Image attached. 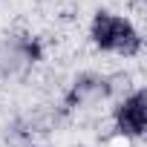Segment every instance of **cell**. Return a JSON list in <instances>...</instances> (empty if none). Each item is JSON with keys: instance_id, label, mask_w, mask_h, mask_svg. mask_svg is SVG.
<instances>
[{"instance_id": "cell-1", "label": "cell", "mask_w": 147, "mask_h": 147, "mask_svg": "<svg viewBox=\"0 0 147 147\" xmlns=\"http://www.w3.org/2000/svg\"><path fill=\"white\" fill-rule=\"evenodd\" d=\"M92 38L98 46L104 49H115V52H124V55H133L138 52V35L136 29L124 20V18H113V15H98L95 23H92Z\"/></svg>"}, {"instance_id": "cell-2", "label": "cell", "mask_w": 147, "mask_h": 147, "mask_svg": "<svg viewBox=\"0 0 147 147\" xmlns=\"http://www.w3.org/2000/svg\"><path fill=\"white\" fill-rule=\"evenodd\" d=\"M147 124V107H144V92H136L130 101L121 104L118 110V127L121 133H130V136H138Z\"/></svg>"}]
</instances>
